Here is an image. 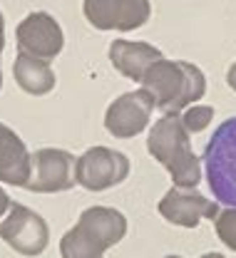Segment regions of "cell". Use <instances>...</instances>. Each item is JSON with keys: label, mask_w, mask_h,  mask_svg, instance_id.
<instances>
[{"label": "cell", "mask_w": 236, "mask_h": 258, "mask_svg": "<svg viewBox=\"0 0 236 258\" xmlns=\"http://www.w3.org/2000/svg\"><path fill=\"white\" fill-rule=\"evenodd\" d=\"M10 204H13V201H10V196H8V191H5V189L0 186V219H3V216L8 214Z\"/></svg>", "instance_id": "cell-17"}, {"label": "cell", "mask_w": 236, "mask_h": 258, "mask_svg": "<svg viewBox=\"0 0 236 258\" xmlns=\"http://www.w3.org/2000/svg\"><path fill=\"white\" fill-rule=\"evenodd\" d=\"M164 258H182V256H176V253H171V256H164Z\"/></svg>", "instance_id": "cell-22"}, {"label": "cell", "mask_w": 236, "mask_h": 258, "mask_svg": "<svg viewBox=\"0 0 236 258\" xmlns=\"http://www.w3.org/2000/svg\"><path fill=\"white\" fill-rule=\"evenodd\" d=\"M33 176V154L15 129L0 122V184L28 186Z\"/></svg>", "instance_id": "cell-12"}, {"label": "cell", "mask_w": 236, "mask_h": 258, "mask_svg": "<svg viewBox=\"0 0 236 258\" xmlns=\"http://www.w3.org/2000/svg\"><path fill=\"white\" fill-rule=\"evenodd\" d=\"M82 13L95 30L130 32L152 18L149 0H85Z\"/></svg>", "instance_id": "cell-9"}, {"label": "cell", "mask_w": 236, "mask_h": 258, "mask_svg": "<svg viewBox=\"0 0 236 258\" xmlns=\"http://www.w3.org/2000/svg\"><path fill=\"white\" fill-rule=\"evenodd\" d=\"M159 214L164 216V221L182 228H197L202 224V219L216 221L219 216V201L206 199L197 189H182V186H171L162 201H159Z\"/></svg>", "instance_id": "cell-11"}, {"label": "cell", "mask_w": 236, "mask_h": 258, "mask_svg": "<svg viewBox=\"0 0 236 258\" xmlns=\"http://www.w3.org/2000/svg\"><path fill=\"white\" fill-rule=\"evenodd\" d=\"M154 112V99L147 90L120 95L104 112V129L117 139H132L142 134Z\"/></svg>", "instance_id": "cell-10"}, {"label": "cell", "mask_w": 236, "mask_h": 258, "mask_svg": "<svg viewBox=\"0 0 236 258\" xmlns=\"http://www.w3.org/2000/svg\"><path fill=\"white\" fill-rule=\"evenodd\" d=\"M3 50H5V32H0V55H3Z\"/></svg>", "instance_id": "cell-20"}, {"label": "cell", "mask_w": 236, "mask_h": 258, "mask_svg": "<svg viewBox=\"0 0 236 258\" xmlns=\"http://www.w3.org/2000/svg\"><path fill=\"white\" fill-rule=\"evenodd\" d=\"M226 85L236 92V62L231 64V67H229V72H226Z\"/></svg>", "instance_id": "cell-18"}, {"label": "cell", "mask_w": 236, "mask_h": 258, "mask_svg": "<svg viewBox=\"0 0 236 258\" xmlns=\"http://www.w3.org/2000/svg\"><path fill=\"white\" fill-rule=\"evenodd\" d=\"M202 258H226L224 253H216V251H209V253H204Z\"/></svg>", "instance_id": "cell-19"}, {"label": "cell", "mask_w": 236, "mask_h": 258, "mask_svg": "<svg viewBox=\"0 0 236 258\" xmlns=\"http://www.w3.org/2000/svg\"><path fill=\"white\" fill-rule=\"evenodd\" d=\"M154 107L164 114H179L206 95V77L197 64L187 60H159L142 77Z\"/></svg>", "instance_id": "cell-2"}, {"label": "cell", "mask_w": 236, "mask_h": 258, "mask_svg": "<svg viewBox=\"0 0 236 258\" xmlns=\"http://www.w3.org/2000/svg\"><path fill=\"white\" fill-rule=\"evenodd\" d=\"M77 184V159L68 149L42 147L33 154V176L28 191L33 194H60L70 191Z\"/></svg>", "instance_id": "cell-7"}, {"label": "cell", "mask_w": 236, "mask_h": 258, "mask_svg": "<svg viewBox=\"0 0 236 258\" xmlns=\"http://www.w3.org/2000/svg\"><path fill=\"white\" fill-rule=\"evenodd\" d=\"M130 176V159L109 147H92L77 157V184L87 191H107Z\"/></svg>", "instance_id": "cell-6"}, {"label": "cell", "mask_w": 236, "mask_h": 258, "mask_svg": "<svg viewBox=\"0 0 236 258\" xmlns=\"http://www.w3.org/2000/svg\"><path fill=\"white\" fill-rule=\"evenodd\" d=\"M0 238L20 256H40L50 243V228L45 219L28 209L25 204L13 201L8 214L0 219Z\"/></svg>", "instance_id": "cell-5"}, {"label": "cell", "mask_w": 236, "mask_h": 258, "mask_svg": "<svg viewBox=\"0 0 236 258\" xmlns=\"http://www.w3.org/2000/svg\"><path fill=\"white\" fill-rule=\"evenodd\" d=\"M13 77H15L18 87L25 95H33V97H42V95H47V92H52L55 90V82H57L50 62L37 60V57L25 55V52H18L15 55Z\"/></svg>", "instance_id": "cell-14"}, {"label": "cell", "mask_w": 236, "mask_h": 258, "mask_svg": "<svg viewBox=\"0 0 236 258\" xmlns=\"http://www.w3.org/2000/svg\"><path fill=\"white\" fill-rule=\"evenodd\" d=\"M164 60L162 50H157L149 42H132V40H112L109 45V62L112 67L125 75L127 80L142 82L147 70L154 62Z\"/></svg>", "instance_id": "cell-13"}, {"label": "cell", "mask_w": 236, "mask_h": 258, "mask_svg": "<svg viewBox=\"0 0 236 258\" xmlns=\"http://www.w3.org/2000/svg\"><path fill=\"white\" fill-rule=\"evenodd\" d=\"M211 119H214V107H209V104H192L182 114V124L189 129V134L204 132V129L211 124Z\"/></svg>", "instance_id": "cell-15"}, {"label": "cell", "mask_w": 236, "mask_h": 258, "mask_svg": "<svg viewBox=\"0 0 236 258\" xmlns=\"http://www.w3.org/2000/svg\"><path fill=\"white\" fill-rule=\"evenodd\" d=\"M0 90H3V72H0Z\"/></svg>", "instance_id": "cell-23"}, {"label": "cell", "mask_w": 236, "mask_h": 258, "mask_svg": "<svg viewBox=\"0 0 236 258\" xmlns=\"http://www.w3.org/2000/svg\"><path fill=\"white\" fill-rule=\"evenodd\" d=\"M214 228H216L219 241L236 253V209L226 206L224 211H219V216L214 221Z\"/></svg>", "instance_id": "cell-16"}, {"label": "cell", "mask_w": 236, "mask_h": 258, "mask_svg": "<svg viewBox=\"0 0 236 258\" xmlns=\"http://www.w3.org/2000/svg\"><path fill=\"white\" fill-rule=\"evenodd\" d=\"M0 32H5V18H3V13H0Z\"/></svg>", "instance_id": "cell-21"}, {"label": "cell", "mask_w": 236, "mask_h": 258, "mask_svg": "<svg viewBox=\"0 0 236 258\" xmlns=\"http://www.w3.org/2000/svg\"><path fill=\"white\" fill-rule=\"evenodd\" d=\"M15 40H18V52L33 55L45 62L55 60L65 47V32L60 23L45 10L28 13L15 28Z\"/></svg>", "instance_id": "cell-8"}, {"label": "cell", "mask_w": 236, "mask_h": 258, "mask_svg": "<svg viewBox=\"0 0 236 258\" xmlns=\"http://www.w3.org/2000/svg\"><path fill=\"white\" fill-rule=\"evenodd\" d=\"M147 152L169 171L174 186L197 189L202 181V161L192 149V134L179 114H164L147 134Z\"/></svg>", "instance_id": "cell-1"}, {"label": "cell", "mask_w": 236, "mask_h": 258, "mask_svg": "<svg viewBox=\"0 0 236 258\" xmlns=\"http://www.w3.org/2000/svg\"><path fill=\"white\" fill-rule=\"evenodd\" d=\"M204 179L214 201L236 209V117L224 119L204 147Z\"/></svg>", "instance_id": "cell-4"}, {"label": "cell", "mask_w": 236, "mask_h": 258, "mask_svg": "<svg viewBox=\"0 0 236 258\" xmlns=\"http://www.w3.org/2000/svg\"><path fill=\"white\" fill-rule=\"evenodd\" d=\"M127 236V216L112 206H90L60 238L63 258H104V251Z\"/></svg>", "instance_id": "cell-3"}]
</instances>
